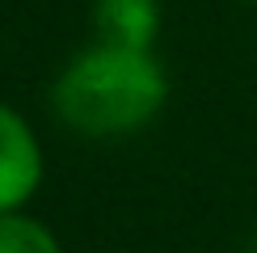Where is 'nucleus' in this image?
<instances>
[{
  "label": "nucleus",
  "instance_id": "obj_2",
  "mask_svg": "<svg viewBox=\"0 0 257 253\" xmlns=\"http://www.w3.org/2000/svg\"><path fill=\"white\" fill-rule=\"evenodd\" d=\"M42 182V148L13 105L0 101V215L26 207Z\"/></svg>",
  "mask_w": 257,
  "mask_h": 253
},
{
  "label": "nucleus",
  "instance_id": "obj_5",
  "mask_svg": "<svg viewBox=\"0 0 257 253\" xmlns=\"http://www.w3.org/2000/svg\"><path fill=\"white\" fill-rule=\"evenodd\" d=\"M244 5H257V0H244Z\"/></svg>",
  "mask_w": 257,
  "mask_h": 253
},
{
  "label": "nucleus",
  "instance_id": "obj_1",
  "mask_svg": "<svg viewBox=\"0 0 257 253\" xmlns=\"http://www.w3.org/2000/svg\"><path fill=\"white\" fill-rule=\"evenodd\" d=\"M169 97L165 68L152 51L118 47V42H93L84 47L59 80L51 84V105L72 131L80 135H131L156 118Z\"/></svg>",
  "mask_w": 257,
  "mask_h": 253
},
{
  "label": "nucleus",
  "instance_id": "obj_6",
  "mask_svg": "<svg viewBox=\"0 0 257 253\" xmlns=\"http://www.w3.org/2000/svg\"><path fill=\"white\" fill-rule=\"evenodd\" d=\"M253 253H257V249H253Z\"/></svg>",
  "mask_w": 257,
  "mask_h": 253
},
{
  "label": "nucleus",
  "instance_id": "obj_3",
  "mask_svg": "<svg viewBox=\"0 0 257 253\" xmlns=\"http://www.w3.org/2000/svg\"><path fill=\"white\" fill-rule=\"evenodd\" d=\"M93 30L101 42L152 51L160 34V5L156 0H93Z\"/></svg>",
  "mask_w": 257,
  "mask_h": 253
},
{
  "label": "nucleus",
  "instance_id": "obj_4",
  "mask_svg": "<svg viewBox=\"0 0 257 253\" xmlns=\"http://www.w3.org/2000/svg\"><path fill=\"white\" fill-rule=\"evenodd\" d=\"M0 253H63V249L47 224L21 215V211H5L0 215Z\"/></svg>",
  "mask_w": 257,
  "mask_h": 253
}]
</instances>
